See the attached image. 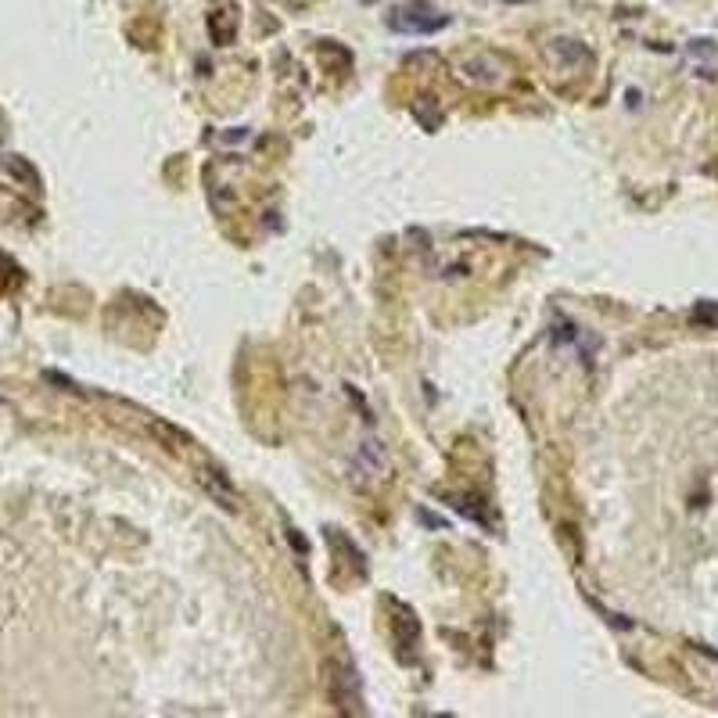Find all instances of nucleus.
<instances>
[{"label":"nucleus","instance_id":"nucleus-1","mask_svg":"<svg viewBox=\"0 0 718 718\" xmlns=\"http://www.w3.org/2000/svg\"><path fill=\"white\" fill-rule=\"evenodd\" d=\"M446 22H449V18L435 15L428 4H406V8L392 11V18H388V26L399 29V33H438Z\"/></svg>","mask_w":718,"mask_h":718}]
</instances>
